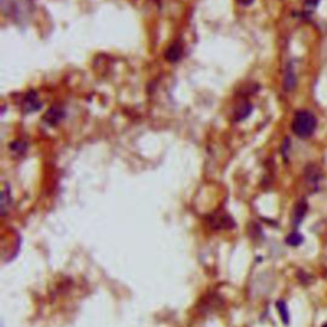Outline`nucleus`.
<instances>
[{
  "label": "nucleus",
  "instance_id": "f257e3e1",
  "mask_svg": "<svg viewBox=\"0 0 327 327\" xmlns=\"http://www.w3.org/2000/svg\"><path fill=\"white\" fill-rule=\"evenodd\" d=\"M317 127V119L308 110H301L296 114L292 123V129L296 136L301 138H308L314 133Z\"/></svg>",
  "mask_w": 327,
  "mask_h": 327
},
{
  "label": "nucleus",
  "instance_id": "f03ea898",
  "mask_svg": "<svg viewBox=\"0 0 327 327\" xmlns=\"http://www.w3.org/2000/svg\"><path fill=\"white\" fill-rule=\"evenodd\" d=\"M4 14L17 22L26 21L32 13L31 0H2Z\"/></svg>",
  "mask_w": 327,
  "mask_h": 327
},
{
  "label": "nucleus",
  "instance_id": "7ed1b4c3",
  "mask_svg": "<svg viewBox=\"0 0 327 327\" xmlns=\"http://www.w3.org/2000/svg\"><path fill=\"white\" fill-rule=\"evenodd\" d=\"M210 224L215 229H232L235 226V223L232 219V216L225 212H216L213 215H211Z\"/></svg>",
  "mask_w": 327,
  "mask_h": 327
},
{
  "label": "nucleus",
  "instance_id": "20e7f679",
  "mask_svg": "<svg viewBox=\"0 0 327 327\" xmlns=\"http://www.w3.org/2000/svg\"><path fill=\"white\" fill-rule=\"evenodd\" d=\"M41 107V102L39 100V96L35 91H29L28 93H26L22 100V109L26 114H29V113H35L38 112Z\"/></svg>",
  "mask_w": 327,
  "mask_h": 327
},
{
  "label": "nucleus",
  "instance_id": "39448f33",
  "mask_svg": "<svg viewBox=\"0 0 327 327\" xmlns=\"http://www.w3.org/2000/svg\"><path fill=\"white\" fill-rule=\"evenodd\" d=\"M306 178L307 183L311 187L313 191H317L319 188V183L322 180V173L317 166L309 165L306 170Z\"/></svg>",
  "mask_w": 327,
  "mask_h": 327
},
{
  "label": "nucleus",
  "instance_id": "423d86ee",
  "mask_svg": "<svg viewBox=\"0 0 327 327\" xmlns=\"http://www.w3.org/2000/svg\"><path fill=\"white\" fill-rule=\"evenodd\" d=\"M64 115H65V113H64L63 107L59 106V105H55V106L50 107V109L48 110V113H46L45 117H44V120H45L49 125H56L60 123V120L63 119Z\"/></svg>",
  "mask_w": 327,
  "mask_h": 327
},
{
  "label": "nucleus",
  "instance_id": "0eeeda50",
  "mask_svg": "<svg viewBox=\"0 0 327 327\" xmlns=\"http://www.w3.org/2000/svg\"><path fill=\"white\" fill-rule=\"evenodd\" d=\"M181 55H183V46L179 41H175V43L171 44L165 51V58L166 60L170 61V63H176L178 60H180Z\"/></svg>",
  "mask_w": 327,
  "mask_h": 327
},
{
  "label": "nucleus",
  "instance_id": "6e6552de",
  "mask_svg": "<svg viewBox=\"0 0 327 327\" xmlns=\"http://www.w3.org/2000/svg\"><path fill=\"white\" fill-rule=\"evenodd\" d=\"M307 210H308V205H307L306 201H301L299 203H297L296 208H294V213H293V224H294L296 228H298L299 224L306 217Z\"/></svg>",
  "mask_w": 327,
  "mask_h": 327
},
{
  "label": "nucleus",
  "instance_id": "1a4fd4ad",
  "mask_svg": "<svg viewBox=\"0 0 327 327\" xmlns=\"http://www.w3.org/2000/svg\"><path fill=\"white\" fill-rule=\"evenodd\" d=\"M2 215L6 216L8 210H11L12 207V196H11V189H9L8 184H6L3 188V192H2Z\"/></svg>",
  "mask_w": 327,
  "mask_h": 327
},
{
  "label": "nucleus",
  "instance_id": "9d476101",
  "mask_svg": "<svg viewBox=\"0 0 327 327\" xmlns=\"http://www.w3.org/2000/svg\"><path fill=\"white\" fill-rule=\"evenodd\" d=\"M252 112V105L248 101H242V104L235 110V120H243Z\"/></svg>",
  "mask_w": 327,
  "mask_h": 327
},
{
  "label": "nucleus",
  "instance_id": "9b49d317",
  "mask_svg": "<svg viewBox=\"0 0 327 327\" xmlns=\"http://www.w3.org/2000/svg\"><path fill=\"white\" fill-rule=\"evenodd\" d=\"M304 238L303 235L301 234V233H290L289 235L286 237V239H285V242L287 243L289 245H292V247H298V245H301L302 243H303Z\"/></svg>",
  "mask_w": 327,
  "mask_h": 327
},
{
  "label": "nucleus",
  "instance_id": "f8f14e48",
  "mask_svg": "<svg viewBox=\"0 0 327 327\" xmlns=\"http://www.w3.org/2000/svg\"><path fill=\"white\" fill-rule=\"evenodd\" d=\"M276 308L280 313V318L282 319L285 324L289 323V311H287V306L284 301H279L276 303Z\"/></svg>",
  "mask_w": 327,
  "mask_h": 327
},
{
  "label": "nucleus",
  "instance_id": "ddd939ff",
  "mask_svg": "<svg viewBox=\"0 0 327 327\" xmlns=\"http://www.w3.org/2000/svg\"><path fill=\"white\" fill-rule=\"evenodd\" d=\"M296 85V77H294V73H293V69H287L286 73V78H285V88L286 90H292Z\"/></svg>",
  "mask_w": 327,
  "mask_h": 327
},
{
  "label": "nucleus",
  "instance_id": "4468645a",
  "mask_svg": "<svg viewBox=\"0 0 327 327\" xmlns=\"http://www.w3.org/2000/svg\"><path fill=\"white\" fill-rule=\"evenodd\" d=\"M11 149L13 150L16 154H24L27 150V144L24 143V142L22 141H18V142H13L11 146Z\"/></svg>",
  "mask_w": 327,
  "mask_h": 327
},
{
  "label": "nucleus",
  "instance_id": "2eb2a0df",
  "mask_svg": "<svg viewBox=\"0 0 327 327\" xmlns=\"http://www.w3.org/2000/svg\"><path fill=\"white\" fill-rule=\"evenodd\" d=\"M318 3H319V0H306V7L312 11V9H314L317 6H318Z\"/></svg>",
  "mask_w": 327,
  "mask_h": 327
},
{
  "label": "nucleus",
  "instance_id": "dca6fc26",
  "mask_svg": "<svg viewBox=\"0 0 327 327\" xmlns=\"http://www.w3.org/2000/svg\"><path fill=\"white\" fill-rule=\"evenodd\" d=\"M238 3L243 4V6H249L253 3V0H238Z\"/></svg>",
  "mask_w": 327,
  "mask_h": 327
},
{
  "label": "nucleus",
  "instance_id": "f3484780",
  "mask_svg": "<svg viewBox=\"0 0 327 327\" xmlns=\"http://www.w3.org/2000/svg\"><path fill=\"white\" fill-rule=\"evenodd\" d=\"M321 327H327V322H324V323L323 324H322V326Z\"/></svg>",
  "mask_w": 327,
  "mask_h": 327
}]
</instances>
